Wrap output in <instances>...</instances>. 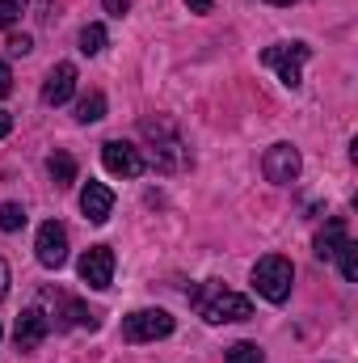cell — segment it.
I'll list each match as a JSON object with an SVG mask.
<instances>
[{
  "instance_id": "3957f363",
  "label": "cell",
  "mask_w": 358,
  "mask_h": 363,
  "mask_svg": "<svg viewBox=\"0 0 358 363\" xmlns=\"http://www.w3.org/2000/svg\"><path fill=\"white\" fill-rule=\"evenodd\" d=\"M308 60H312V47H308V43H278V47H266V51H262V64L278 72V81H282L287 89H299Z\"/></svg>"
},
{
  "instance_id": "5b68a950",
  "label": "cell",
  "mask_w": 358,
  "mask_h": 363,
  "mask_svg": "<svg viewBox=\"0 0 358 363\" xmlns=\"http://www.w3.org/2000/svg\"><path fill=\"white\" fill-rule=\"evenodd\" d=\"M198 308H202V317H207L211 325H224V321H249V317H253V300L241 296V291H215V296L202 300Z\"/></svg>"
},
{
  "instance_id": "603a6c76",
  "label": "cell",
  "mask_w": 358,
  "mask_h": 363,
  "mask_svg": "<svg viewBox=\"0 0 358 363\" xmlns=\"http://www.w3.org/2000/svg\"><path fill=\"white\" fill-rule=\"evenodd\" d=\"M13 93V72H8V64L0 60V97H8Z\"/></svg>"
},
{
  "instance_id": "83f0119b",
  "label": "cell",
  "mask_w": 358,
  "mask_h": 363,
  "mask_svg": "<svg viewBox=\"0 0 358 363\" xmlns=\"http://www.w3.org/2000/svg\"><path fill=\"white\" fill-rule=\"evenodd\" d=\"M270 4H295V0H270Z\"/></svg>"
},
{
  "instance_id": "44dd1931",
  "label": "cell",
  "mask_w": 358,
  "mask_h": 363,
  "mask_svg": "<svg viewBox=\"0 0 358 363\" xmlns=\"http://www.w3.org/2000/svg\"><path fill=\"white\" fill-rule=\"evenodd\" d=\"M25 13V0H0V30H8L13 21H21Z\"/></svg>"
},
{
  "instance_id": "4fadbf2b",
  "label": "cell",
  "mask_w": 358,
  "mask_h": 363,
  "mask_svg": "<svg viewBox=\"0 0 358 363\" xmlns=\"http://www.w3.org/2000/svg\"><path fill=\"white\" fill-rule=\"evenodd\" d=\"M346 241H350V237H346V220H329V224H325V233L316 237V258H321V262L337 258V250H342Z\"/></svg>"
},
{
  "instance_id": "ffe728a7",
  "label": "cell",
  "mask_w": 358,
  "mask_h": 363,
  "mask_svg": "<svg viewBox=\"0 0 358 363\" xmlns=\"http://www.w3.org/2000/svg\"><path fill=\"white\" fill-rule=\"evenodd\" d=\"M337 258H342V274H346V283H354L358 279V245L354 241H346V245L337 250Z\"/></svg>"
},
{
  "instance_id": "6da1fadb",
  "label": "cell",
  "mask_w": 358,
  "mask_h": 363,
  "mask_svg": "<svg viewBox=\"0 0 358 363\" xmlns=\"http://www.w3.org/2000/svg\"><path fill=\"white\" fill-rule=\"evenodd\" d=\"M144 135L152 140V157H156V169H161V174H178V169L190 165V152H185V144H181V135H178L173 123L148 118V123H144Z\"/></svg>"
},
{
  "instance_id": "4316f807",
  "label": "cell",
  "mask_w": 358,
  "mask_h": 363,
  "mask_svg": "<svg viewBox=\"0 0 358 363\" xmlns=\"http://www.w3.org/2000/svg\"><path fill=\"white\" fill-rule=\"evenodd\" d=\"M4 291H8V267H4V258H0V300H4Z\"/></svg>"
},
{
  "instance_id": "7a4b0ae2",
  "label": "cell",
  "mask_w": 358,
  "mask_h": 363,
  "mask_svg": "<svg viewBox=\"0 0 358 363\" xmlns=\"http://www.w3.org/2000/svg\"><path fill=\"white\" fill-rule=\"evenodd\" d=\"M291 283H295V267H291L282 254L258 258V267H253V287H258V296H266L270 304H282V300L291 296Z\"/></svg>"
},
{
  "instance_id": "e0dca14e",
  "label": "cell",
  "mask_w": 358,
  "mask_h": 363,
  "mask_svg": "<svg viewBox=\"0 0 358 363\" xmlns=\"http://www.w3.org/2000/svg\"><path fill=\"white\" fill-rule=\"evenodd\" d=\"M101 47H105V26L93 21V26L81 30V51H85V55H101Z\"/></svg>"
},
{
  "instance_id": "9a60e30c",
  "label": "cell",
  "mask_w": 358,
  "mask_h": 363,
  "mask_svg": "<svg viewBox=\"0 0 358 363\" xmlns=\"http://www.w3.org/2000/svg\"><path fill=\"white\" fill-rule=\"evenodd\" d=\"M105 118V93H89L76 101V123H97Z\"/></svg>"
},
{
  "instance_id": "8fae6325",
  "label": "cell",
  "mask_w": 358,
  "mask_h": 363,
  "mask_svg": "<svg viewBox=\"0 0 358 363\" xmlns=\"http://www.w3.org/2000/svg\"><path fill=\"white\" fill-rule=\"evenodd\" d=\"M47 330H51L47 313H42V308H25V313L17 317V330H13V338H17V351H34V347L47 338Z\"/></svg>"
},
{
  "instance_id": "484cf974",
  "label": "cell",
  "mask_w": 358,
  "mask_h": 363,
  "mask_svg": "<svg viewBox=\"0 0 358 363\" xmlns=\"http://www.w3.org/2000/svg\"><path fill=\"white\" fill-rule=\"evenodd\" d=\"M8 131H13V114H8V110H0V140H4Z\"/></svg>"
},
{
  "instance_id": "d6986e66",
  "label": "cell",
  "mask_w": 358,
  "mask_h": 363,
  "mask_svg": "<svg viewBox=\"0 0 358 363\" xmlns=\"http://www.w3.org/2000/svg\"><path fill=\"white\" fill-rule=\"evenodd\" d=\"M64 313H68V325H85V330H97V317H93L85 304H76V300H64Z\"/></svg>"
},
{
  "instance_id": "9c48e42d",
  "label": "cell",
  "mask_w": 358,
  "mask_h": 363,
  "mask_svg": "<svg viewBox=\"0 0 358 363\" xmlns=\"http://www.w3.org/2000/svg\"><path fill=\"white\" fill-rule=\"evenodd\" d=\"M81 279L89 283L93 291H105L114 283V250L110 245H93L81 254Z\"/></svg>"
},
{
  "instance_id": "ba28073f",
  "label": "cell",
  "mask_w": 358,
  "mask_h": 363,
  "mask_svg": "<svg viewBox=\"0 0 358 363\" xmlns=\"http://www.w3.org/2000/svg\"><path fill=\"white\" fill-rule=\"evenodd\" d=\"M101 165L114 174V178H139L148 165H144V152L139 148H131L127 140H110V144H101Z\"/></svg>"
},
{
  "instance_id": "30bf717a",
  "label": "cell",
  "mask_w": 358,
  "mask_h": 363,
  "mask_svg": "<svg viewBox=\"0 0 358 363\" xmlns=\"http://www.w3.org/2000/svg\"><path fill=\"white\" fill-rule=\"evenodd\" d=\"M76 93V64H55L42 81V101L47 106H64Z\"/></svg>"
},
{
  "instance_id": "d4e9b609",
  "label": "cell",
  "mask_w": 358,
  "mask_h": 363,
  "mask_svg": "<svg viewBox=\"0 0 358 363\" xmlns=\"http://www.w3.org/2000/svg\"><path fill=\"white\" fill-rule=\"evenodd\" d=\"M190 4V13H211L215 9V0H185Z\"/></svg>"
},
{
  "instance_id": "7c38bea8",
  "label": "cell",
  "mask_w": 358,
  "mask_h": 363,
  "mask_svg": "<svg viewBox=\"0 0 358 363\" xmlns=\"http://www.w3.org/2000/svg\"><path fill=\"white\" fill-rule=\"evenodd\" d=\"M81 211H85L89 224H105L110 211H114V190L101 186V182H89V186L81 190Z\"/></svg>"
},
{
  "instance_id": "5bb4252c",
  "label": "cell",
  "mask_w": 358,
  "mask_h": 363,
  "mask_svg": "<svg viewBox=\"0 0 358 363\" xmlns=\"http://www.w3.org/2000/svg\"><path fill=\"white\" fill-rule=\"evenodd\" d=\"M47 174H51V182H55L59 190H68V186L76 182V161H72V152H51Z\"/></svg>"
},
{
  "instance_id": "7402d4cb",
  "label": "cell",
  "mask_w": 358,
  "mask_h": 363,
  "mask_svg": "<svg viewBox=\"0 0 358 363\" xmlns=\"http://www.w3.org/2000/svg\"><path fill=\"white\" fill-rule=\"evenodd\" d=\"M4 47H8V55H30V51H34V43H30V34H13V38H8Z\"/></svg>"
},
{
  "instance_id": "ac0fdd59",
  "label": "cell",
  "mask_w": 358,
  "mask_h": 363,
  "mask_svg": "<svg viewBox=\"0 0 358 363\" xmlns=\"http://www.w3.org/2000/svg\"><path fill=\"white\" fill-rule=\"evenodd\" d=\"M21 224H25L21 203H0V233H17Z\"/></svg>"
},
{
  "instance_id": "277c9868",
  "label": "cell",
  "mask_w": 358,
  "mask_h": 363,
  "mask_svg": "<svg viewBox=\"0 0 358 363\" xmlns=\"http://www.w3.org/2000/svg\"><path fill=\"white\" fill-rule=\"evenodd\" d=\"M173 334V317L165 308H135L122 317V338L127 342H156Z\"/></svg>"
},
{
  "instance_id": "52a82bcc",
  "label": "cell",
  "mask_w": 358,
  "mask_h": 363,
  "mask_svg": "<svg viewBox=\"0 0 358 363\" xmlns=\"http://www.w3.org/2000/svg\"><path fill=\"white\" fill-rule=\"evenodd\" d=\"M299 169H304V161H299V148L295 144H274V148H266V157H262V174L274 186H291V182L299 178Z\"/></svg>"
},
{
  "instance_id": "cb8c5ba5",
  "label": "cell",
  "mask_w": 358,
  "mask_h": 363,
  "mask_svg": "<svg viewBox=\"0 0 358 363\" xmlns=\"http://www.w3.org/2000/svg\"><path fill=\"white\" fill-rule=\"evenodd\" d=\"M131 9V0H105V13H114V17H122Z\"/></svg>"
},
{
  "instance_id": "8992f818",
  "label": "cell",
  "mask_w": 358,
  "mask_h": 363,
  "mask_svg": "<svg viewBox=\"0 0 358 363\" xmlns=\"http://www.w3.org/2000/svg\"><path fill=\"white\" fill-rule=\"evenodd\" d=\"M34 254H38V262L47 271H59L68 262V228L59 220H47L38 228V237H34Z\"/></svg>"
},
{
  "instance_id": "2e32d148",
  "label": "cell",
  "mask_w": 358,
  "mask_h": 363,
  "mask_svg": "<svg viewBox=\"0 0 358 363\" xmlns=\"http://www.w3.org/2000/svg\"><path fill=\"white\" fill-rule=\"evenodd\" d=\"M224 355H228V363H266V355H262L258 342H232Z\"/></svg>"
}]
</instances>
